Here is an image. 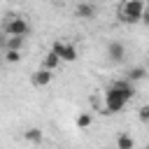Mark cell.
Returning <instances> with one entry per match:
<instances>
[{"label": "cell", "mask_w": 149, "mask_h": 149, "mask_svg": "<svg viewBox=\"0 0 149 149\" xmlns=\"http://www.w3.org/2000/svg\"><path fill=\"white\" fill-rule=\"evenodd\" d=\"M144 9H147V5L142 0H126L121 5V9H119V19L123 23H140Z\"/></svg>", "instance_id": "cell-2"}, {"label": "cell", "mask_w": 149, "mask_h": 149, "mask_svg": "<svg viewBox=\"0 0 149 149\" xmlns=\"http://www.w3.org/2000/svg\"><path fill=\"white\" fill-rule=\"evenodd\" d=\"M144 149H149V144H147V147H144Z\"/></svg>", "instance_id": "cell-18"}, {"label": "cell", "mask_w": 149, "mask_h": 149, "mask_svg": "<svg viewBox=\"0 0 149 149\" xmlns=\"http://www.w3.org/2000/svg\"><path fill=\"white\" fill-rule=\"evenodd\" d=\"M133 95H135V88H133L130 81H126V79L114 81V84L105 91V114H116V112H121Z\"/></svg>", "instance_id": "cell-1"}, {"label": "cell", "mask_w": 149, "mask_h": 149, "mask_svg": "<svg viewBox=\"0 0 149 149\" xmlns=\"http://www.w3.org/2000/svg\"><path fill=\"white\" fill-rule=\"evenodd\" d=\"M2 61H7V63H19V61H21V51H9V49H7V51L2 54Z\"/></svg>", "instance_id": "cell-14"}, {"label": "cell", "mask_w": 149, "mask_h": 149, "mask_svg": "<svg viewBox=\"0 0 149 149\" xmlns=\"http://www.w3.org/2000/svg\"><path fill=\"white\" fill-rule=\"evenodd\" d=\"M137 116H140V121H142V123H147V126H149V105H142V107L137 109Z\"/></svg>", "instance_id": "cell-15"}, {"label": "cell", "mask_w": 149, "mask_h": 149, "mask_svg": "<svg viewBox=\"0 0 149 149\" xmlns=\"http://www.w3.org/2000/svg\"><path fill=\"white\" fill-rule=\"evenodd\" d=\"M61 63H63V61H61V58H58V56H56L54 51H49V54L44 56V65H42V68H44V70H51V72H54V70H56V68H58Z\"/></svg>", "instance_id": "cell-10"}, {"label": "cell", "mask_w": 149, "mask_h": 149, "mask_svg": "<svg viewBox=\"0 0 149 149\" xmlns=\"http://www.w3.org/2000/svg\"><path fill=\"white\" fill-rule=\"evenodd\" d=\"M7 37H26L28 35V30H30V23H28V19H23V16H19V14H9L7 19H5V26L0 28Z\"/></svg>", "instance_id": "cell-3"}, {"label": "cell", "mask_w": 149, "mask_h": 149, "mask_svg": "<svg viewBox=\"0 0 149 149\" xmlns=\"http://www.w3.org/2000/svg\"><path fill=\"white\" fill-rule=\"evenodd\" d=\"M0 61H2V56H0Z\"/></svg>", "instance_id": "cell-19"}, {"label": "cell", "mask_w": 149, "mask_h": 149, "mask_svg": "<svg viewBox=\"0 0 149 149\" xmlns=\"http://www.w3.org/2000/svg\"><path fill=\"white\" fill-rule=\"evenodd\" d=\"M142 23H147V26H149V7H147V9H144V14H142Z\"/></svg>", "instance_id": "cell-17"}, {"label": "cell", "mask_w": 149, "mask_h": 149, "mask_svg": "<svg viewBox=\"0 0 149 149\" xmlns=\"http://www.w3.org/2000/svg\"><path fill=\"white\" fill-rule=\"evenodd\" d=\"M23 137H26L28 142H40V140H42V130H40V128H28V130L23 133Z\"/></svg>", "instance_id": "cell-13"}, {"label": "cell", "mask_w": 149, "mask_h": 149, "mask_svg": "<svg viewBox=\"0 0 149 149\" xmlns=\"http://www.w3.org/2000/svg\"><path fill=\"white\" fill-rule=\"evenodd\" d=\"M133 147H135V140L130 133H121L116 137V149H133Z\"/></svg>", "instance_id": "cell-9"}, {"label": "cell", "mask_w": 149, "mask_h": 149, "mask_svg": "<svg viewBox=\"0 0 149 149\" xmlns=\"http://www.w3.org/2000/svg\"><path fill=\"white\" fill-rule=\"evenodd\" d=\"M107 54H109V58H112L114 63H121V61H123V56H126V47H123L121 42H116V40H114V42H109V44H107Z\"/></svg>", "instance_id": "cell-6"}, {"label": "cell", "mask_w": 149, "mask_h": 149, "mask_svg": "<svg viewBox=\"0 0 149 149\" xmlns=\"http://www.w3.org/2000/svg\"><path fill=\"white\" fill-rule=\"evenodd\" d=\"M51 79H54V72H51V70H44V68L35 70V72H33V77H30L33 86H37V88H42V86H49V84H51Z\"/></svg>", "instance_id": "cell-5"}, {"label": "cell", "mask_w": 149, "mask_h": 149, "mask_svg": "<svg viewBox=\"0 0 149 149\" xmlns=\"http://www.w3.org/2000/svg\"><path fill=\"white\" fill-rule=\"evenodd\" d=\"M147 77V68H142V65H135V68H130L128 70V74H126V81H142Z\"/></svg>", "instance_id": "cell-8"}, {"label": "cell", "mask_w": 149, "mask_h": 149, "mask_svg": "<svg viewBox=\"0 0 149 149\" xmlns=\"http://www.w3.org/2000/svg\"><path fill=\"white\" fill-rule=\"evenodd\" d=\"M51 51L61 58V61H65V63H72V61H77V47L74 44H70V42H63V40H56L54 44H51Z\"/></svg>", "instance_id": "cell-4"}, {"label": "cell", "mask_w": 149, "mask_h": 149, "mask_svg": "<svg viewBox=\"0 0 149 149\" xmlns=\"http://www.w3.org/2000/svg\"><path fill=\"white\" fill-rule=\"evenodd\" d=\"M95 12H98V7H95L93 2H79V5L74 7V14H77L79 19H93Z\"/></svg>", "instance_id": "cell-7"}, {"label": "cell", "mask_w": 149, "mask_h": 149, "mask_svg": "<svg viewBox=\"0 0 149 149\" xmlns=\"http://www.w3.org/2000/svg\"><path fill=\"white\" fill-rule=\"evenodd\" d=\"M91 123H93V114H88V112H81V114L74 119V126H77L79 130H86Z\"/></svg>", "instance_id": "cell-11"}, {"label": "cell", "mask_w": 149, "mask_h": 149, "mask_svg": "<svg viewBox=\"0 0 149 149\" xmlns=\"http://www.w3.org/2000/svg\"><path fill=\"white\" fill-rule=\"evenodd\" d=\"M21 51L23 49V37H7V47H5V51Z\"/></svg>", "instance_id": "cell-12"}, {"label": "cell", "mask_w": 149, "mask_h": 149, "mask_svg": "<svg viewBox=\"0 0 149 149\" xmlns=\"http://www.w3.org/2000/svg\"><path fill=\"white\" fill-rule=\"evenodd\" d=\"M5 47H7V35L0 30V49H5Z\"/></svg>", "instance_id": "cell-16"}]
</instances>
